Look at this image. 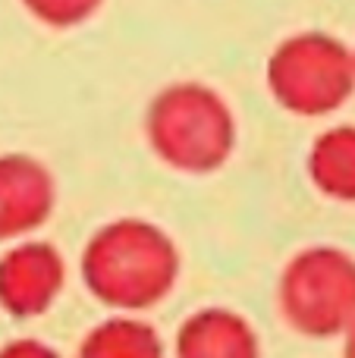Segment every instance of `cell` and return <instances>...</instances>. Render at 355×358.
I'll return each instance as SVG.
<instances>
[{"instance_id": "7", "label": "cell", "mask_w": 355, "mask_h": 358, "mask_svg": "<svg viewBox=\"0 0 355 358\" xmlns=\"http://www.w3.org/2000/svg\"><path fill=\"white\" fill-rule=\"evenodd\" d=\"M176 358H261L258 334L230 308H201L182 321Z\"/></svg>"}, {"instance_id": "1", "label": "cell", "mask_w": 355, "mask_h": 358, "mask_svg": "<svg viewBox=\"0 0 355 358\" xmlns=\"http://www.w3.org/2000/svg\"><path fill=\"white\" fill-rule=\"evenodd\" d=\"M180 277V248L161 227L123 217L88 239L82 280L107 308L145 311L170 296Z\"/></svg>"}, {"instance_id": "13", "label": "cell", "mask_w": 355, "mask_h": 358, "mask_svg": "<svg viewBox=\"0 0 355 358\" xmlns=\"http://www.w3.org/2000/svg\"><path fill=\"white\" fill-rule=\"evenodd\" d=\"M352 60H355V54H352Z\"/></svg>"}, {"instance_id": "3", "label": "cell", "mask_w": 355, "mask_h": 358, "mask_svg": "<svg viewBox=\"0 0 355 358\" xmlns=\"http://www.w3.org/2000/svg\"><path fill=\"white\" fill-rule=\"evenodd\" d=\"M268 88L283 110L324 117L355 92L352 50L327 31H299L270 54Z\"/></svg>"}, {"instance_id": "6", "label": "cell", "mask_w": 355, "mask_h": 358, "mask_svg": "<svg viewBox=\"0 0 355 358\" xmlns=\"http://www.w3.org/2000/svg\"><path fill=\"white\" fill-rule=\"evenodd\" d=\"M57 185L31 155H0V242L29 236L50 217Z\"/></svg>"}, {"instance_id": "12", "label": "cell", "mask_w": 355, "mask_h": 358, "mask_svg": "<svg viewBox=\"0 0 355 358\" xmlns=\"http://www.w3.org/2000/svg\"><path fill=\"white\" fill-rule=\"evenodd\" d=\"M346 343H343V358H355V321L346 327Z\"/></svg>"}, {"instance_id": "2", "label": "cell", "mask_w": 355, "mask_h": 358, "mask_svg": "<svg viewBox=\"0 0 355 358\" xmlns=\"http://www.w3.org/2000/svg\"><path fill=\"white\" fill-rule=\"evenodd\" d=\"M148 145L167 167L182 173L220 170L236 145L233 110L211 85L176 82L157 92L145 113Z\"/></svg>"}, {"instance_id": "5", "label": "cell", "mask_w": 355, "mask_h": 358, "mask_svg": "<svg viewBox=\"0 0 355 358\" xmlns=\"http://www.w3.org/2000/svg\"><path fill=\"white\" fill-rule=\"evenodd\" d=\"M66 267L50 242H19L0 258V308L10 317H38L60 296Z\"/></svg>"}, {"instance_id": "4", "label": "cell", "mask_w": 355, "mask_h": 358, "mask_svg": "<svg viewBox=\"0 0 355 358\" xmlns=\"http://www.w3.org/2000/svg\"><path fill=\"white\" fill-rule=\"evenodd\" d=\"M277 302L302 336H340L355 321V258L343 248L312 245L287 261Z\"/></svg>"}, {"instance_id": "8", "label": "cell", "mask_w": 355, "mask_h": 358, "mask_svg": "<svg viewBox=\"0 0 355 358\" xmlns=\"http://www.w3.org/2000/svg\"><path fill=\"white\" fill-rule=\"evenodd\" d=\"M308 176L324 195L355 201V126H333L314 138L308 151Z\"/></svg>"}, {"instance_id": "10", "label": "cell", "mask_w": 355, "mask_h": 358, "mask_svg": "<svg viewBox=\"0 0 355 358\" xmlns=\"http://www.w3.org/2000/svg\"><path fill=\"white\" fill-rule=\"evenodd\" d=\"M104 0H22V6L50 29H73L101 10Z\"/></svg>"}, {"instance_id": "11", "label": "cell", "mask_w": 355, "mask_h": 358, "mask_svg": "<svg viewBox=\"0 0 355 358\" xmlns=\"http://www.w3.org/2000/svg\"><path fill=\"white\" fill-rule=\"evenodd\" d=\"M0 358H60V355L38 340H13L6 346H0Z\"/></svg>"}, {"instance_id": "9", "label": "cell", "mask_w": 355, "mask_h": 358, "mask_svg": "<svg viewBox=\"0 0 355 358\" xmlns=\"http://www.w3.org/2000/svg\"><path fill=\"white\" fill-rule=\"evenodd\" d=\"M79 358H164V346L151 324L117 315L88 330Z\"/></svg>"}]
</instances>
